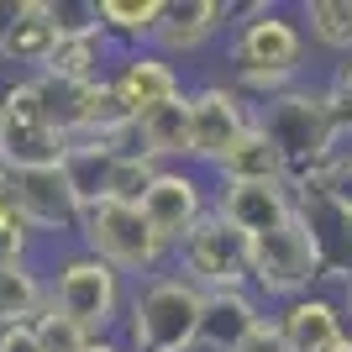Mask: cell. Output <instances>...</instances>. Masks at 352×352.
<instances>
[{
    "label": "cell",
    "mask_w": 352,
    "mask_h": 352,
    "mask_svg": "<svg viewBox=\"0 0 352 352\" xmlns=\"http://www.w3.org/2000/svg\"><path fill=\"white\" fill-rule=\"evenodd\" d=\"M226 79L252 105L305 85V27H300V16H289L284 6H268V0L236 6L232 32H226Z\"/></svg>",
    "instance_id": "obj_1"
},
{
    "label": "cell",
    "mask_w": 352,
    "mask_h": 352,
    "mask_svg": "<svg viewBox=\"0 0 352 352\" xmlns=\"http://www.w3.org/2000/svg\"><path fill=\"white\" fill-rule=\"evenodd\" d=\"M252 121L274 137V147L284 153L289 163V190L305 195L316 179L326 174V163L342 153V137L331 126V111H326V95L321 85H294L274 100H258L252 105Z\"/></svg>",
    "instance_id": "obj_2"
},
{
    "label": "cell",
    "mask_w": 352,
    "mask_h": 352,
    "mask_svg": "<svg viewBox=\"0 0 352 352\" xmlns=\"http://www.w3.org/2000/svg\"><path fill=\"white\" fill-rule=\"evenodd\" d=\"M206 321V289L190 284L179 268H163L153 279L132 284L121 342L126 352H195Z\"/></svg>",
    "instance_id": "obj_3"
},
{
    "label": "cell",
    "mask_w": 352,
    "mask_h": 352,
    "mask_svg": "<svg viewBox=\"0 0 352 352\" xmlns=\"http://www.w3.org/2000/svg\"><path fill=\"white\" fill-rule=\"evenodd\" d=\"M321 279H326V248H321V226H316L310 210H294L284 226L252 236L248 289L268 310H279L289 300H300V294L321 289Z\"/></svg>",
    "instance_id": "obj_4"
},
{
    "label": "cell",
    "mask_w": 352,
    "mask_h": 352,
    "mask_svg": "<svg viewBox=\"0 0 352 352\" xmlns=\"http://www.w3.org/2000/svg\"><path fill=\"white\" fill-rule=\"evenodd\" d=\"M47 268V305L63 310L69 321H79L89 337H121L126 321V300H132V279L116 274L111 263H100L95 252H85L79 242L63 248Z\"/></svg>",
    "instance_id": "obj_5"
},
{
    "label": "cell",
    "mask_w": 352,
    "mask_h": 352,
    "mask_svg": "<svg viewBox=\"0 0 352 352\" xmlns=\"http://www.w3.org/2000/svg\"><path fill=\"white\" fill-rule=\"evenodd\" d=\"M79 248L95 252L100 263H111L116 274H126L132 284L168 268V242L147 226L142 206H116V200L89 206L79 221Z\"/></svg>",
    "instance_id": "obj_6"
},
{
    "label": "cell",
    "mask_w": 352,
    "mask_h": 352,
    "mask_svg": "<svg viewBox=\"0 0 352 352\" xmlns=\"http://www.w3.org/2000/svg\"><path fill=\"white\" fill-rule=\"evenodd\" d=\"M248 252L252 242L236 232L226 216L210 210L200 226H195L184 242H174L168 252V268H179L190 284H200L206 294H221V289H248Z\"/></svg>",
    "instance_id": "obj_7"
},
{
    "label": "cell",
    "mask_w": 352,
    "mask_h": 352,
    "mask_svg": "<svg viewBox=\"0 0 352 352\" xmlns=\"http://www.w3.org/2000/svg\"><path fill=\"white\" fill-rule=\"evenodd\" d=\"M252 126V100L232 79H200L190 85V168H216L242 132Z\"/></svg>",
    "instance_id": "obj_8"
},
{
    "label": "cell",
    "mask_w": 352,
    "mask_h": 352,
    "mask_svg": "<svg viewBox=\"0 0 352 352\" xmlns=\"http://www.w3.org/2000/svg\"><path fill=\"white\" fill-rule=\"evenodd\" d=\"M210 195H216V184H210L200 168H190V163L158 168V179H153V190H147V200H142V216H147V226L168 242V252H174V242H184V236L210 216Z\"/></svg>",
    "instance_id": "obj_9"
},
{
    "label": "cell",
    "mask_w": 352,
    "mask_h": 352,
    "mask_svg": "<svg viewBox=\"0 0 352 352\" xmlns=\"http://www.w3.org/2000/svg\"><path fill=\"white\" fill-rule=\"evenodd\" d=\"M63 6L53 0H0V63L16 74H43L47 53L58 47Z\"/></svg>",
    "instance_id": "obj_10"
},
{
    "label": "cell",
    "mask_w": 352,
    "mask_h": 352,
    "mask_svg": "<svg viewBox=\"0 0 352 352\" xmlns=\"http://www.w3.org/2000/svg\"><path fill=\"white\" fill-rule=\"evenodd\" d=\"M16 206L27 216V226L37 236H63V242H79V221H85V200L74 195L69 174L58 168H27L16 174Z\"/></svg>",
    "instance_id": "obj_11"
},
{
    "label": "cell",
    "mask_w": 352,
    "mask_h": 352,
    "mask_svg": "<svg viewBox=\"0 0 352 352\" xmlns=\"http://www.w3.org/2000/svg\"><path fill=\"white\" fill-rule=\"evenodd\" d=\"M111 69H116V43L95 27L89 6H79V11L63 6V32H58V47L47 53L43 74L69 79V85H100V79H111Z\"/></svg>",
    "instance_id": "obj_12"
},
{
    "label": "cell",
    "mask_w": 352,
    "mask_h": 352,
    "mask_svg": "<svg viewBox=\"0 0 352 352\" xmlns=\"http://www.w3.org/2000/svg\"><path fill=\"white\" fill-rule=\"evenodd\" d=\"M111 89H116V100L126 116H147V111H158V105L179 100L184 95V69L174 58H163L158 47H132V53H116V69H111Z\"/></svg>",
    "instance_id": "obj_13"
},
{
    "label": "cell",
    "mask_w": 352,
    "mask_h": 352,
    "mask_svg": "<svg viewBox=\"0 0 352 352\" xmlns=\"http://www.w3.org/2000/svg\"><path fill=\"white\" fill-rule=\"evenodd\" d=\"M232 16H236L232 0H163V21L153 32V47L174 63L200 58L210 43H221L232 32Z\"/></svg>",
    "instance_id": "obj_14"
},
{
    "label": "cell",
    "mask_w": 352,
    "mask_h": 352,
    "mask_svg": "<svg viewBox=\"0 0 352 352\" xmlns=\"http://www.w3.org/2000/svg\"><path fill=\"white\" fill-rule=\"evenodd\" d=\"M274 326L284 337V352H326L331 342H342L352 331L347 310H342V294H326V289H310L300 300H289V305H279Z\"/></svg>",
    "instance_id": "obj_15"
},
{
    "label": "cell",
    "mask_w": 352,
    "mask_h": 352,
    "mask_svg": "<svg viewBox=\"0 0 352 352\" xmlns=\"http://www.w3.org/2000/svg\"><path fill=\"white\" fill-rule=\"evenodd\" d=\"M210 210H216V216H226L236 232L252 242V236H263V232H274V226H284V221L300 210V200H294L289 184H216Z\"/></svg>",
    "instance_id": "obj_16"
},
{
    "label": "cell",
    "mask_w": 352,
    "mask_h": 352,
    "mask_svg": "<svg viewBox=\"0 0 352 352\" xmlns=\"http://www.w3.org/2000/svg\"><path fill=\"white\" fill-rule=\"evenodd\" d=\"M263 321H268V305L252 289L206 294V321H200V347L195 352H236Z\"/></svg>",
    "instance_id": "obj_17"
},
{
    "label": "cell",
    "mask_w": 352,
    "mask_h": 352,
    "mask_svg": "<svg viewBox=\"0 0 352 352\" xmlns=\"http://www.w3.org/2000/svg\"><path fill=\"white\" fill-rule=\"evenodd\" d=\"M210 174H216V184H289V163H284V153L274 147V137L252 121L248 132H242V142H236Z\"/></svg>",
    "instance_id": "obj_18"
},
{
    "label": "cell",
    "mask_w": 352,
    "mask_h": 352,
    "mask_svg": "<svg viewBox=\"0 0 352 352\" xmlns=\"http://www.w3.org/2000/svg\"><path fill=\"white\" fill-rule=\"evenodd\" d=\"M137 137H142V153L158 163V168L190 163V89H184L179 100L137 116Z\"/></svg>",
    "instance_id": "obj_19"
},
{
    "label": "cell",
    "mask_w": 352,
    "mask_h": 352,
    "mask_svg": "<svg viewBox=\"0 0 352 352\" xmlns=\"http://www.w3.org/2000/svg\"><path fill=\"white\" fill-rule=\"evenodd\" d=\"M89 16L116 43V53H132V47H153V32L163 21V0H95Z\"/></svg>",
    "instance_id": "obj_20"
},
{
    "label": "cell",
    "mask_w": 352,
    "mask_h": 352,
    "mask_svg": "<svg viewBox=\"0 0 352 352\" xmlns=\"http://www.w3.org/2000/svg\"><path fill=\"white\" fill-rule=\"evenodd\" d=\"M47 310V268L32 263H0V326H32Z\"/></svg>",
    "instance_id": "obj_21"
},
{
    "label": "cell",
    "mask_w": 352,
    "mask_h": 352,
    "mask_svg": "<svg viewBox=\"0 0 352 352\" xmlns=\"http://www.w3.org/2000/svg\"><path fill=\"white\" fill-rule=\"evenodd\" d=\"M69 137L53 132L47 121H11V132H6V153L0 163L16 168V174H27V168H58L69 158Z\"/></svg>",
    "instance_id": "obj_22"
},
{
    "label": "cell",
    "mask_w": 352,
    "mask_h": 352,
    "mask_svg": "<svg viewBox=\"0 0 352 352\" xmlns=\"http://www.w3.org/2000/svg\"><path fill=\"white\" fill-rule=\"evenodd\" d=\"M300 27H305V43L352 58V0H310L300 11Z\"/></svg>",
    "instance_id": "obj_23"
},
{
    "label": "cell",
    "mask_w": 352,
    "mask_h": 352,
    "mask_svg": "<svg viewBox=\"0 0 352 352\" xmlns=\"http://www.w3.org/2000/svg\"><path fill=\"white\" fill-rule=\"evenodd\" d=\"M294 200H300V206H310V200H316L321 210H331V216L352 232V147H342L337 158L326 163V174L316 179L305 195H294Z\"/></svg>",
    "instance_id": "obj_24"
},
{
    "label": "cell",
    "mask_w": 352,
    "mask_h": 352,
    "mask_svg": "<svg viewBox=\"0 0 352 352\" xmlns=\"http://www.w3.org/2000/svg\"><path fill=\"white\" fill-rule=\"evenodd\" d=\"M111 158H116V153H105V147H95V142H74V147H69V158H63V174H69L74 195L85 200V210H89V206H100V200H105V179H111Z\"/></svg>",
    "instance_id": "obj_25"
},
{
    "label": "cell",
    "mask_w": 352,
    "mask_h": 352,
    "mask_svg": "<svg viewBox=\"0 0 352 352\" xmlns=\"http://www.w3.org/2000/svg\"><path fill=\"white\" fill-rule=\"evenodd\" d=\"M158 179V163L153 158H111V179H105V200L116 206H142L147 190Z\"/></svg>",
    "instance_id": "obj_26"
},
{
    "label": "cell",
    "mask_w": 352,
    "mask_h": 352,
    "mask_svg": "<svg viewBox=\"0 0 352 352\" xmlns=\"http://www.w3.org/2000/svg\"><path fill=\"white\" fill-rule=\"evenodd\" d=\"M32 331H37V342H43V352H85L89 342V331L79 321H69V316H63V310H53L47 305L43 316H37V321H32Z\"/></svg>",
    "instance_id": "obj_27"
},
{
    "label": "cell",
    "mask_w": 352,
    "mask_h": 352,
    "mask_svg": "<svg viewBox=\"0 0 352 352\" xmlns=\"http://www.w3.org/2000/svg\"><path fill=\"white\" fill-rule=\"evenodd\" d=\"M321 95H326V111H331V126H337L342 147H352V58H342L337 69H331Z\"/></svg>",
    "instance_id": "obj_28"
},
{
    "label": "cell",
    "mask_w": 352,
    "mask_h": 352,
    "mask_svg": "<svg viewBox=\"0 0 352 352\" xmlns=\"http://www.w3.org/2000/svg\"><path fill=\"white\" fill-rule=\"evenodd\" d=\"M37 242H43V236L27 226L21 206L0 210V263H32V258H37Z\"/></svg>",
    "instance_id": "obj_29"
},
{
    "label": "cell",
    "mask_w": 352,
    "mask_h": 352,
    "mask_svg": "<svg viewBox=\"0 0 352 352\" xmlns=\"http://www.w3.org/2000/svg\"><path fill=\"white\" fill-rule=\"evenodd\" d=\"M236 352H284V337H279V326H274V310H268V321L258 326V331H252Z\"/></svg>",
    "instance_id": "obj_30"
},
{
    "label": "cell",
    "mask_w": 352,
    "mask_h": 352,
    "mask_svg": "<svg viewBox=\"0 0 352 352\" xmlns=\"http://www.w3.org/2000/svg\"><path fill=\"white\" fill-rule=\"evenodd\" d=\"M0 352H43L32 326H0Z\"/></svg>",
    "instance_id": "obj_31"
},
{
    "label": "cell",
    "mask_w": 352,
    "mask_h": 352,
    "mask_svg": "<svg viewBox=\"0 0 352 352\" xmlns=\"http://www.w3.org/2000/svg\"><path fill=\"white\" fill-rule=\"evenodd\" d=\"M11 206H16V168L0 163V210H11Z\"/></svg>",
    "instance_id": "obj_32"
},
{
    "label": "cell",
    "mask_w": 352,
    "mask_h": 352,
    "mask_svg": "<svg viewBox=\"0 0 352 352\" xmlns=\"http://www.w3.org/2000/svg\"><path fill=\"white\" fill-rule=\"evenodd\" d=\"M85 352H126V342H121V337H95Z\"/></svg>",
    "instance_id": "obj_33"
},
{
    "label": "cell",
    "mask_w": 352,
    "mask_h": 352,
    "mask_svg": "<svg viewBox=\"0 0 352 352\" xmlns=\"http://www.w3.org/2000/svg\"><path fill=\"white\" fill-rule=\"evenodd\" d=\"M342 310H347V326H352V279L342 284Z\"/></svg>",
    "instance_id": "obj_34"
},
{
    "label": "cell",
    "mask_w": 352,
    "mask_h": 352,
    "mask_svg": "<svg viewBox=\"0 0 352 352\" xmlns=\"http://www.w3.org/2000/svg\"><path fill=\"white\" fill-rule=\"evenodd\" d=\"M6 132H11V116H6V105H0V153H6Z\"/></svg>",
    "instance_id": "obj_35"
},
{
    "label": "cell",
    "mask_w": 352,
    "mask_h": 352,
    "mask_svg": "<svg viewBox=\"0 0 352 352\" xmlns=\"http://www.w3.org/2000/svg\"><path fill=\"white\" fill-rule=\"evenodd\" d=\"M326 352H352V331H347V337H342V342H331V347H326Z\"/></svg>",
    "instance_id": "obj_36"
}]
</instances>
